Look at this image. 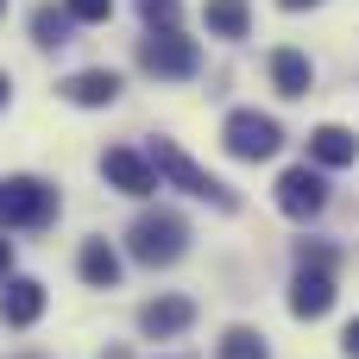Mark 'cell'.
I'll list each match as a JSON object with an SVG mask.
<instances>
[{
    "label": "cell",
    "instance_id": "cell-17",
    "mask_svg": "<svg viewBox=\"0 0 359 359\" xmlns=\"http://www.w3.org/2000/svg\"><path fill=\"white\" fill-rule=\"evenodd\" d=\"M221 359H265V334H252V328H227Z\"/></svg>",
    "mask_w": 359,
    "mask_h": 359
},
{
    "label": "cell",
    "instance_id": "cell-21",
    "mask_svg": "<svg viewBox=\"0 0 359 359\" xmlns=\"http://www.w3.org/2000/svg\"><path fill=\"white\" fill-rule=\"evenodd\" d=\"M6 271H13V246L0 240V284H6Z\"/></svg>",
    "mask_w": 359,
    "mask_h": 359
},
{
    "label": "cell",
    "instance_id": "cell-3",
    "mask_svg": "<svg viewBox=\"0 0 359 359\" xmlns=\"http://www.w3.org/2000/svg\"><path fill=\"white\" fill-rule=\"evenodd\" d=\"M139 63H145L151 76H164V82H183V76H196V69H202V50H196V38L145 32V38H139Z\"/></svg>",
    "mask_w": 359,
    "mask_h": 359
},
{
    "label": "cell",
    "instance_id": "cell-23",
    "mask_svg": "<svg viewBox=\"0 0 359 359\" xmlns=\"http://www.w3.org/2000/svg\"><path fill=\"white\" fill-rule=\"evenodd\" d=\"M278 6H290V13H303V6H316V0H278Z\"/></svg>",
    "mask_w": 359,
    "mask_h": 359
},
{
    "label": "cell",
    "instance_id": "cell-11",
    "mask_svg": "<svg viewBox=\"0 0 359 359\" xmlns=\"http://www.w3.org/2000/svg\"><path fill=\"white\" fill-rule=\"evenodd\" d=\"M63 101H76V107H107V101H120V76H114V69H76V76L63 82Z\"/></svg>",
    "mask_w": 359,
    "mask_h": 359
},
{
    "label": "cell",
    "instance_id": "cell-8",
    "mask_svg": "<svg viewBox=\"0 0 359 359\" xmlns=\"http://www.w3.org/2000/svg\"><path fill=\"white\" fill-rule=\"evenodd\" d=\"M189 322H196V303H189V297H158V303L139 309V328H145L151 341H170V334H183Z\"/></svg>",
    "mask_w": 359,
    "mask_h": 359
},
{
    "label": "cell",
    "instance_id": "cell-10",
    "mask_svg": "<svg viewBox=\"0 0 359 359\" xmlns=\"http://www.w3.org/2000/svg\"><path fill=\"white\" fill-rule=\"evenodd\" d=\"M271 88H278V95H290V101H297V95H309V88H316V63H309L303 50H290V44H284V50H271Z\"/></svg>",
    "mask_w": 359,
    "mask_h": 359
},
{
    "label": "cell",
    "instance_id": "cell-19",
    "mask_svg": "<svg viewBox=\"0 0 359 359\" xmlns=\"http://www.w3.org/2000/svg\"><path fill=\"white\" fill-rule=\"evenodd\" d=\"M139 13H145L151 32H177V13H183V6H177V0H139Z\"/></svg>",
    "mask_w": 359,
    "mask_h": 359
},
{
    "label": "cell",
    "instance_id": "cell-12",
    "mask_svg": "<svg viewBox=\"0 0 359 359\" xmlns=\"http://www.w3.org/2000/svg\"><path fill=\"white\" fill-rule=\"evenodd\" d=\"M0 316H6L13 328H32V322L44 316V284H38V278H13V284L0 290Z\"/></svg>",
    "mask_w": 359,
    "mask_h": 359
},
{
    "label": "cell",
    "instance_id": "cell-18",
    "mask_svg": "<svg viewBox=\"0 0 359 359\" xmlns=\"http://www.w3.org/2000/svg\"><path fill=\"white\" fill-rule=\"evenodd\" d=\"M63 13H69L76 25H107V19H114V0H63Z\"/></svg>",
    "mask_w": 359,
    "mask_h": 359
},
{
    "label": "cell",
    "instance_id": "cell-24",
    "mask_svg": "<svg viewBox=\"0 0 359 359\" xmlns=\"http://www.w3.org/2000/svg\"><path fill=\"white\" fill-rule=\"evenodd\" d=\"M0 13H6V0H0Z\"/></svg>",
    "mask_w": 359,
    "mask_h": 359
},
{
    "label": "cell",
    "instance_id": "cell-2",
    "mask_svg": "<svg viewBox=\"0 0 359 359\" xmlns=\"http://www.w3.org/2000/svg\"><path fill=\"white\" fill-rule=\"evenodd\" d=\"M183 240H189V227H183L170 208H158V215H139V221H133L126 252H133L139 265H177V259H183Z\"/></svg>",
    "mask_w": 359,
    "mask_h": 359
},
{
    "label": "cell",
    "instance_id": "cell-7",
    "mask_svg": "<svg viewBox=\"0 0 359 359\" xmlns=\"http://www.w3.org/2000/svg\"><path fill=\"white\" fill-rule=\"evenodd\" d=\"M101 177H107L120 196H151V189H158V177H151L145 151H133V145H114V151H101Z\"/></svg>",
    "mask_w": 359,
    "mask_h": 359
},
{
    "label": "cell",
    "instance_id": "cell-4",
    "mask_svg": "<svg viewBox=\"0 0 359 359\" xmlns=\"http://www.w3.org/2000/svg\"><path fill=\"white\" fill-rule=\"evenodd\" d=\"M221 139H227V151H233V158H246V164H259V158H271V151L284 145L278 120H271V114H259V107H240V114H227Z\"/></svg>",
    "mask_w": 359,
    "mask_h": 359
},
{
    "label": "cell",
    "instance_id": "cell-14",
    "mask_svg": "<svg viewBox=\"0 0 359 359\" xmlns=\"http://www.w3.org/2000/svg\"><path fill=\"white\" fill-rule=\"evenodd\" d=\"M76 265H82V278H88L95 290H114V284H120V252H114L107 240H88Z\"/></svg>",
    "mask_w": 359,
    "mask_h": 359
},
{
    "label": "cell",
    "instance_id": "cell-15",
    "mask_svg": "<svg viewBox=\"0 0 359 359\" xmlns=\"http://www.w3.org/2000/svg\"><path fill=\"white\" fill-rule=\"evenodd\" d=\"M202 19H208L215 38H246V32H252V6H246V0H208Z\"/></svg>",
    "mask_w": 359,
    "mask_h": 359
},
{
    "label": "cell",
    "instance_id": "cell-6",
    "mask_svg": "<svg viewBox=\"0 0 359 359\" xmlns=\"http://www.w3.org/2000/svg\"><path fill=\"white\" fill-rule=\"evenodd\" d=\"M278 208H284L290 221L322 215V208H328V177H322L316 164H290V170L278 177Z\"/></svg>",
    "mask_w": 359,
    "mask_h": 359
},
{
    "label": "cell",
    "instance_id": "cell-1",
    "mask_svg": "<svg viewBox=\"0 0 359 359\" xmlns=\"http://www.w3.org/2000/svg\"><path fill=\"white\" fill-rule=\"evenodd\" d=\"M145 164H151V177H164V183H177L183 196H202V202H215V208H240V196L221 183V177H208L177 139H151V151H145Z\"/></svg>",
    "mask_w": 359,
    "mask_h": 359
},
{
    "label": "cell",
    "instance_id": "cell-20",
    "mask_svg": "<svg viewBox=\"0 0 359 359\" xmlns=\"http://www.w3.org/2000/svg\"><path fill=\"white\" fill-rule=\"evenodd\" d=\"M341 347H347V359H359V316L347 322V334H341Z\"/></svg>",
    "mask_w": 359,
    "mask_h": 359
},
{
    "label": "cell",
    "instance_id": "cell-9",
    "mask_svg": "<svg viewBox=\"0 0 359 359\" xmlns=\"http://www.w3.org/2000/svg\"><path fill=\"white\" fill-rule=\"evenodd\" d=\"M328 309H334V278H328V271H297V284H290V316L316 322V316H328Z\"/></svg>",
    "mask_w": 359,
    "mask_h": 359
},
{
    "label": "cell",
    "instance_id": "cell-22",
    "mask_svg": "<svg viewBox=\"0 0 359 359\" xmlns=\"http://www.w3.org/2000/svg\"><path fill=\"white\" fill-rule=\"evenodd\" d=\"M6 95H13V82H6V69H0V107H6Z\"/></svg>",
    "mask_w": 359,
    "mask_h": 359
},
{
    "label": "cell",
    "instance_id": "cell-5",
    "mask_svg": "<svg viewBox=\"0 0 359 359\" xmlns=\"http://www.w3.org/2000/svg\"><path fill=\"white\" fill-rule=\"evenodd\" d=\"M0 215H6V227H44L57 215V189L38 183V177H6L0 183Z\"/></svg>",
    "mask_w": 359,
    "mask_h": 359
},
{
    "label": "cell",
    "instance_id": "cell-16",
    "mask_svg": "<svg viewBox=\"0 0 359 359\" xmlns=\"http://www.w3.org/2000/svg\"><path fill=\"white\" fill-rule=\"evenodd\" d=\"M69 25H76V19L57 13V6H38V13H32V38H38L44 50H50V44H69Z\"/></svg>",
    "mask_w": 359,
    "mask_h": 359
},
{
    "label": "cell",
    "instance_id": "cell-13",
    "mask_svg": "<svg viewBox=\"0 0 359 359\" xmlns=\"http://www.w3.org/2000/svg\"><path fill=\"white\" fill-rule=\"evenodd\" d=\"M309 158H316L322 170H341V164L359 158V139L347 126H316V133H309Z\"/></svg>",
    "mask_w": 359,
    "mask_h": 359
}]
</instances>
